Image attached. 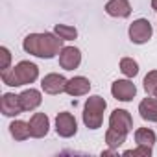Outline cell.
Wrapping results in <instances>:
<instances>
[{
    "label": "cell",
    "instance_id": "1",
    "mask_svg": "<svg viewBox=\"0 0 157 157\" xmlns=\"http://www.w3.org/2000/svg\"><path fill=\"white\" fill-rule=\"evenodd\" d=\"M22 48L26 54H32L41 59H52L63 50V39L54 32L44 33H30L22 41Z\"/></svg>",
    "mask_w": 157,
    "mask_h": 157
},
{
    "label": "cell",
    "instance_id": "2",
    "mask_svg": "<svg viewBox=\"0 0 157 157\" xmlns=\"http://www.w3.org/2000/svg\"><path fill=\"white\" fill-rule=\"evenodd\" d=\"M2 82L10 87H22L30 85L39 78V67L32 61H21L13 68H6L0 74Z\"/></svg>",
    "mask_w": 157,
    "mask_h": 157
},
{
    "label": "cell",
    "instance_id": "3",
    "mask_svg": "<svg viewBox=\"0 0 157 157\" xmlns=\"http://www.w3.org/2000/svg\"><path fill=\"white\" fill-rule=\"evenodd\" d=\"M107 107V102L94 94V96H89L85 105H83V124L89 128V129H98L102 128V122H104V111Z\"/></svg>",
    "mask_w": 157,
    "mask_h": 157
},
{
    "label": "cell",
    "instance_id": "4",
    "mask_svg": "<svg viewBox=\"0 0 157 157\" xmlns=\"http://www.w3.org/2000/svg\"><path fill=\"white\" fill-rule=\"evenodd\" d=\"M128 33H129V41H131V43H135V44H144V43H148V41L151 39L153 28H151V24H150L148 19H137V21H133V22L129 24Z\"/></svg>",
    "mask_w": 157,
    "mask_h": 157
},
{
    "label": "cell",
    "instance_id": "5",
    "mask_svg": "<svg viewBox=\"0 0 157 157\" xmlns=\"http://www.w3.org/2000/svg\"><path fill=\"white\" fill-rule=\"evenodd\" d=\"M78 131V122L74 118L72 113H67V111H61L57 113L56 117V133L63 139H70L74 137Z\"/></svg>",
    "mask_w": 157,
    "mask_h": 157
},
{
    "label": "cell",
    "instance_id": "6",
    "mask_svg": "<svg viewBox=\"0 0 157 157\" xmlns=\"http://www.w3.org/2000/svg\"><path fill=\"white\" fill-rule=\"evenodd\" d=\"M67 83H68V80H67L63 74L52 72V74H46L43 80H41V89L46 94L56 96V94H61V93L67 91Z\"/></svg>",
    "mask_w": 157,
    "mask_h": 157
},
{
    "label": "cell",
    "instance_id": "7",
    "mask_svg": "<svg viewBox=\"0 0 157 157\" xmlns=\"http://www.w3.org/2000/svg\"><path fill=\"white\" fill-rule=\"evenodd\" d=\"M111 94L118 102H131L137 94V87L129 80H117L111 85Z\"/></svg>",
    "mask_w": 157,
    "mask_h": 157
},
{
    "label": "cell",
    "instance_id": "8",
    "mask_svg": "<svg viewBox=\"0 0 157 157\" xmlns=\"http://www.w3.org/2000/svg\"><path fill=\"white\" fill-rule=\"evenodd\" d=\"M82 63V52L76 46H63L59 52V67L65 70H74Z\"/></svg>",
    "mask_w": 157,
    "mask_h": 157
},
{
    "label": "cell",
    "instance_id": "9",
    "mask_svg": "<svg viewBox=\"0 0 157 157\" xmlns=\"http://www.w3.org/2000/svg\"><path fill=\"white\" fill-rule=\"evenodd\" d=\"M109 128H115L118 131L129 133L133 129V118L126 109H115L109 117Z\"/></svg>",
    "mask_w": 157,
    "mask_h": 157
},
{
    "label": "cell",
    "instance_id": "10",
    "mask_svg": "<svg viewBox=\"0 0 157 157\" xmlns=\"http://www.w3.org/2000/svg\"><path fill=\"white\" fill-rule=\"evenodd\" d=\"M28 124H30V133H32L33 139H43V137L48 135L50 118H48L44 113H33Z\"/></svg>",
    "mask_w": 157,
    "mask_h": 157
},
{
    "label": "cell",
    "instance_id": "11",
    "mask_svg": "<svg viewBox=\"0 0 157 157\" xmlns=\"http://www.w3.org/2000/svg\"><path fill=\"white\" fill-rule=\"evenodd\" d=\"M0 111H2L4 117H17V115H21L24 109L21 105L19 94H13V93L2 94V100H0Z\"/></svg>",
    "mask_w": 157,
    "mask_h": 157
},
{
    "label": "cell",
    "instance_id": "12",
    "mask_svg": "<svg viewBox=\"0 0 157 157\" xmlns=\"http://www.w3.org/2000/svg\"><path fill=\"white\" fill-rule=\"evenodd\" d=\"M89 91H91V82L87 80L85 76H74L72 80H68V83H67V94H70V96H85V94H89Z\"/></svg>",
    "mask_w": 157,
    "mask_h": 157
},
{
    "label": "cell",
    "instance_id": "13",
    "mask_svg": "<svg viewBox=\"0 0 157 157\" xmlns=\"http://www.w3.org/2000/svg\"><path fill=\"white\" fill-rule=\"evenodd\" d=\"M105 13L115 19H126L131 15V4L128 0H109L105 4Z\"/></svg>",
    "mask_w": 157,
    "mask_h": 157
},
{
    "label": "cell",
    "instance_id": "14",
    "mask_svg": "<svg viewBox=\"0 0 157 157\" xmlns=\"http://www.w3.org/2000/svg\"><path fill=\"white\" fill-rule=\"evenodd\" d=\"M19 98H21V105H22L24 111H33V109H37V107L41 105V102H43L41 91L32 89V87L26 89V91H22V93L19 94Z\"/></svg>",
    "mask_w": 157,
    "mask_h": 157
},
{
    "label": "cell",
    "instance_id": "15",
    "mask_svg": "<svg viewBox=\"0 0 157 157\" xmlns=\"http://www.w3.org/2000/svg\"><path fill=\"white\" fill-rule=\"evenodd\" d=\"M139 113H140L142 120H146V122H157V100L153 96L144 98L139 104Z\"/></svg>",
    "mask_w": 157,
    "mask_h": 157
},
{
    "label": "cell",
    "instance_id": "16",
    "mask_svg": "<svg viewBox=\"0 0 157 157\" xmlns=\"http://www.w3.org/2000/svg\"><path fill=\"white\" fill-rule=\"evenodd\" d=\"M10 133L15 140H26L28 137H32L30 133V124L24 120H13L10 124Z\"/></svg>",
    "mask_w": 157,
    "mask_h": 157
},
{
    "label": "cell",
    "instance_id": "17",
    "mask_svg": "<svg viewBox=\"0 0 157 157\" xmlns=\"http://www.w3.org/2000/svg\"><path fill=\"white\" fill-rule=\"evenodd\" d=\"M126 137H128V133L118 131L115 128H109L105 131V142H107L109 148H115V150H118V146H122L126 142Z\"/></svg>",
    "mask_w": 157,
    "mask_h": 157
},
{
    "label": "cell",
    "instance_id": "18",
    "mask_svg": "<svg viewBox=\"0 0 157 157\" xmlns=\"http://www.w3.org/2000/svg\"><path fill=\"white\" fill-rule=\"evenodd\" d=\"M155 140H157L155 131L150 129V128H139L135 131V142L140 144V146H153Z\"/></svg>",
    "mask_w": 157,
    "mask_h": 157
},
{
    "label": "cell",
    "instance_id": "19",
    "mask_svg": "<svg viewBox=\"0 0 157 157\" xmlns=\"http://www.w3.org/2000/svg\"><path fill=\"white\" fill-rule=\"evenodd\" d=\"M120 70L126 78H135L139 74V63L133 57H122L120 59Z\"/></svg>",
    "mask_w": 157,
    "mask_h": 157
},
{
    "label": "cell",
    "instance_id": "20",
    "mask_svg": "<svg viewBox=\"0 0 157 157\" xmlns=\"http://www.w3.org/2000/svg\"><path fill=\"white\" fill-rule=\"evenodd\" d=\"M54 33L59 35L63 41H74L78 37V30L74 26H68V24H56L54 26Z\"/></svg>",
    "mask_w": 157,
    "mask_h": 157
},
{
    "label": "cell",
    "instance_id": "21",
    "mask_svg": "<svg viewBox=\"0 0 157 157\" xmlns=\"http://www.w3.org/2000/svg\"><path fill=\"white\" fill-rule=\"evenodd\" d=\"M144 91L148 96H157V70H150L146 76H144Z\"/></svg>",
    "mask_w": 157,
    "mask_h": 157
},
{
    "label": "cell",
    "instance_id": "22",
    "mask_svg": "<svg viewBox=\"0 0 157 157\" xmlns=\"http://www.w3.org/2000/svg\"><path fill=\"white\" fill-rule=\"evenodd\" d=\"M124 155L126 157H150L151 155V146H140L139 144V148H135V150H126L124 151Z\"/></svg>",
    "mask_w": 157,
    "mask_h": 157
},
{
    "label": "cell",
    "instance_id": "23",
    "mask_svg": "<svg viewBox=\"0 0 157 157\" xmlns=\"http://www.w3.org/2000/svg\"><path fill=\"white\" fill-rule=\"evenodd\" d=\"M0 56H2V65H0V68H2V70L11 68L10 67V63H11V52L6 46H0Z\"/></svg>",
    "mask_w": 157,
    "mask_h": 157
},
{
    "label": "cell",
    "instance_id": "24",
    "mask_svg": "<svg viewBox=\"0 0 157 157\" xmlns=\"http://www.w3.org/2000/svg\"><path fill=\"white\" fill-rule=\"evenodd\" d=\"M151 8H153V11H157V0H151Z\"/></svg>",
    "mask_w": 157,
    "mask_h": 157
}]
</instances>
